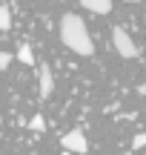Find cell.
Here are the masks:
<instances>
[{"mask_svg":"<svg viewBox=\"0 0 146 155\" xmlns=\"http://www.w3.org/2000/svg\"><path fill=\"white\" fill-rule=\"evenodd\" d=\"M9 69V52H0V72Z\"/></svg>","mask_w":146,"mask_h":155,"instance_id":"30bf717a","label":"cell"},{"mask_svg":"<svg viewBox=\"0 0 146 155\" xmlns=\"http://www.w3.org/2000/svg\"><path fill=\"white\" fill-rule=\"evenodd\" d=\"M17 61H20V63H26V66H32V63H34L32 46H26V43H20V46H17Z\"/></svg>","mask_w":146,"mask_h":155,"instance_id":"8992f818","label":"cell"},{"mask_svg":"<svg viewBox=\"0 0 146 155\" xmlns=\"http://www.w3.org/2000/svg\"><path fill=\"white\" fill-rule=\"evenodd\" d=\"M143 147H146V132H138L132 141V150H143Z\"/></svg>","mask_w":146,"mask_h":155,"instance_id":"ba28073f","label":"cell"},{"mask_svg":"<svg viewBox=\"0 0 146 155\" xmlns=\"http://www.w3.org/2000/svg\"><path fill=\"white\" fill-rule=\"evenodd\" d=\"M112 46H115V52H118L123 61H135V58L141 55L138 43L132 40V35L126 32L123 26H115V29H112Z\"/></svg>","mask_w":146,"mask_h":155,"instance_id":"7a4b0ae2","label":"cell"},{"mask_svg":"<svg viewBox=\"0 0 146 155\" xmlns=\"http://www.w3.org/2000/svg\"><path fill=\"white\" fill-rule=\"evenodd\" d=\"M55 92V75L46 63H40V98H49Z\"/></svg>","mask_w":146,"mask_h":155,"instance_id":"277c9868","label":"cell"},{"mask_svg":"<svg viewBox=\"0 0 146 155\" xmlns=\"http://www.w3.org/2000/svg\"><path fill=\"white\" fill-rule=\"evenodd\" d=\"M60 147L66 152H78V155H86V152H89V141H86V135L80 132V129H69V132L60 138Z\"/></svg>","mask_w":146,"mask_h":155,"instance_id":"3957f363","label":"cell"},{"mask_svg":"<svg viewBox=\"0 0 146 155\" xmlns=\"http://www.w3.org/2000/svg\"><path fill=\"white\" fill-rule=\"evenodd\" d=\"M86 12H95V15H109L112 12V0H80Z\"/></svg>","mask_w":146,"mask_h":155,"instance_id":"5b68a950","label":"cell"},{"mask_svg":"<svg viewBox=\"0 0 146 155\" xmlns=\"http://www.w3.org/2000/svg\"><path fill=\"white\" fill-rule=\"evenodd\" d=\"M60 40H63V46H66L69 52H75V55H80V58H92L95 55L92 35H89V29H86L83 17H78L75 12H66V15L60 17Z\"/></svg>","mask_w":146,"mask_h":155,"instance_id":"6da1fadb","label":"cell"},{"mask_svg":"<svg viewBox=\"0 0 146 155\" xmlns=\"http://www.w3.org/2000/svg\"><path fill=\"white\" fill-rule=\"evenodd\" d=\"M32 129H34V132H43V129H46V121H43L40 115H34V118H32Z\"/></svg>","mask_w":146,"mask_h":155,"instance_id":"9c48e42d","label":"cell"},{"mask_svg":"<svg viewBox=\"0 0 146 155\" xmlns=\"http://www.w3.org/2000/svg\"><path fill=\"white\" fill-rule=\"evenodd\" d=\"M9 26H11V12L9 6H0V32H9Z\"/></svg>","mask_w":146,"mask_h":155,"instance_id":"52a82bcc","label":"cell"}]
</instances>
